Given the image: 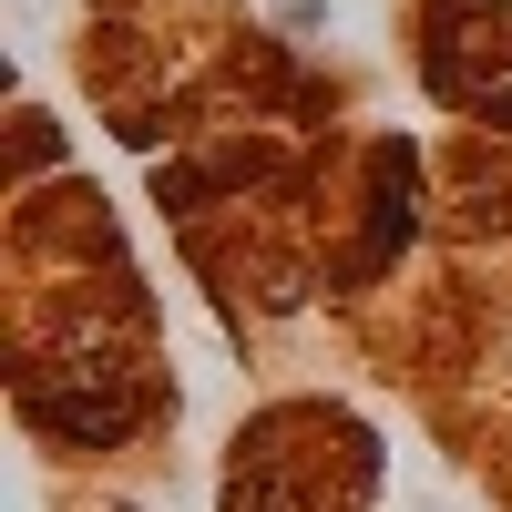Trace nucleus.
<instances>
[{
	"label": "nucleus",
	"mask_w": 512,
	"mask_h": 512,
	"mask_svg": "<svg viewBox=\"0 0 512 512\" xmlns=\"http://www.w3.org/2000/svg\"><path fill=\"white\" fill-rule=\"evenodd\" d=\"M410 512H441V502H431V492H420V502H410Z\"/></svg>",
	"instance_id": "obj_1"
}]
</instances>
